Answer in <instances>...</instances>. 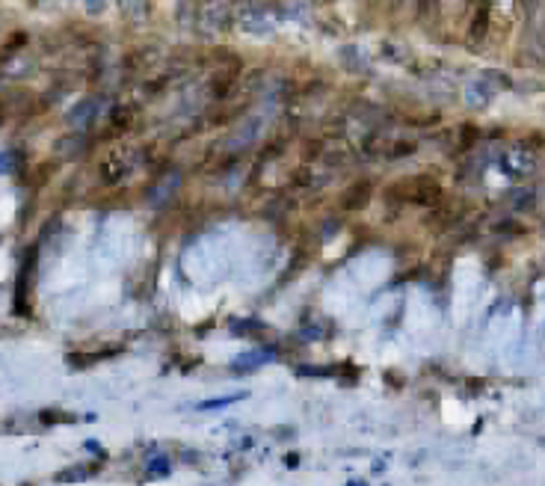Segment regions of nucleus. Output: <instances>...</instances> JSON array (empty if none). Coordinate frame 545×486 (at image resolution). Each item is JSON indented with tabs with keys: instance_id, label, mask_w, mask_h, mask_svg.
<instances>
[{
	"instance_id": "f257e3e1",
	"label": "nucleus",
	"mask_w": 545,
	"mask_h": 486,
	"mask_svg": "<svg viewBox=\"0 0 545 486\" xmlns=\"http://www.w3.org/2000/svg\"><path fill=\"white\" fill-rule=\"evenodd\" d=\"M400 190L409 202H436L439 199V184L427 181V178H415L409 184H400Z\"/></svg>"
}]
</instances>
